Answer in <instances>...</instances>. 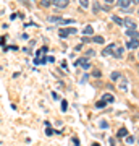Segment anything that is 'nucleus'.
<instances>
[{"label":"nucleus","instance_id":"17","mask_svg":"<svg viewBox=\"0 0 139 146\" xmlns=\"http://www.w3.org/2000/svg\"><path fill=\"white\" fill-rule=\"evenodd\" d=\"M67 109H68V102L63 99L62 101V112H67Z\"/></svg>","mask_w":139,"mask_h":146},{"label":"nucleus","instance_id":"5","mask_svg":"<svg viewBox=\"0 0 139 146\" xmlns=\"http://www.w3.org/2000/svg\"><path fill=\"white\" fill-rule=\"evenodd\" d=\"M138 47H139V39H131V41H128V49L134 50V49H138Z\"/></svg>","mask_w":139,"mask_h":146},{"label":"nucleus","instance_id":"30","mask_svg":"<svg viewBox=\"0 0 139 146\" xmlns=\"http://www.w3.org/2000/svg\"><path fill=\"white\" fill-rule=\"evenodd\" d=\"M138 57H139V54H138Z\"/></svg>","mask_w":139,"mask_h":146},{"label":"nucleus","instance_id":"15","mask_svg":"<svg viewBox=\"0 0 139 146\" xmlns=\"http://www.w3.org/2000/svg\"><path fill=\"white\" fill-rule=\"evenodd\" d=\"M94 42H97V44H103L105 39H103L102 36H96V37H94Z\"/></svg>","mask_w":139,"mask_h":146},{"label":"nucleus","instance_id":"7","mask_svg":"<svg viewBox=\"0 0 139 146\" xmlns=\"http://www.w3.org/2000/svg\"><path fill=\"white\" fill-rule=\"evenodd\" d=\"M126 36H129L131 39H139V33L136 29H128L126 31Z\"/></svg>","mask_w":139,"mask_h":146},{"label":"nucleus","instance_id":"24","mask_svg":"<svg viewBox=\"0 0 139 146\" xmlns=\"http://www.w3.org/2000/svg\"><path fill=\"white\" fill-rule=\"evenodd\" d=\"M92 76H96V78H100V72H94Z\"/></svg>","mask_w":139,"mask_h":146},{"label":"nucleus","instance_id":"14","mask_svg":"<svg viewBox=\"0 0 139 146\" xmlns=\"http://www.w3.org/2000/svg\"><path fill=\"white\" fill-rule=\"evenodd\" d=\"M110 78L113 80V81H115V80H120V78H121V73H120V72H113L112 75H110Z\"/></svg>","mask_w":139,"mask_h":146},{"label":"nucleus","instance_id":"12","mask_svg":"<svg viewBox=\"0 0 139 146\" xmlns=\"http://www.w3.org/2000/svg\"><path fill=\"white\" fill-rule=\"evenodd\" d=\"M50 5H52L50 0H41V7H42V8H49Z\"/></svg>","mask_w":139,"mask_h":146},{"label":"nucleus","instance_id":"19","mask_svg":"<svg viewBox=\"0 0 139 146\" xmlns=\"http://www.w3.org/2000/svg\"><path fill=\"white\" fill-rule=\"evenodd\" d=\"M105 104H107V102H105V101H99L97 104H96V107H99V109H102V107H105Z\"/></svg>","mask_w":139,"mask_h":146},{"label":"nucleus","instance_id":"16","mask_svg":"<svg viewBox=\"0 0 139 146\" xmlns=\"http://www.w3.org/2000/svg\"><path fill=\"white\" fill-rule=\"evenodd\" d=\"M113 21H115V23H117V25H123V21H125V20H121L120 16L113 15Z\"/></svg>","mask_w":139,"mask_h":146},{"label":"nucleus","instance_id":"25","mask_svg":"<svg viewBox=\"0 0 139 146\" xmlns=\"http://www.w3.org/2000/svg\"><path fill=\"white\" fill-rule=\"evenodd\" d=\"M73 145H79V140H78V138H73Z\"/></svg>","mask_w":139,"mask_h":146},{"label":"nucleus","instance_id":"1","mask_svg":"<svg viewBox=\"0 0 139 146\" xmlns=\"http://www.w3.org/2000/svg\"><path fill=\"white\" fill-rule=\"evenodd\" d=\"M52 5L55 7L57 10H65V8L70 5V0H53Z\"/></svg>","mask_w":139,"mask_h":146},{"label":"nucleus","instance_id":"3","mask_svg":"<svg viewBox=\"0 0 139 146\" xmlns=\"http://www.w3.org/2000/svg\"><path fill=\"white\" fill-rule=\"evenodd\" d=\"M123 25L128 28V29H136V21H133L131 18H126V20L123 21Z\"/></svg>","mask_w":139,"mask_h":146},{"label":"nucleus","instance_id":"10","mask_svg":"<svg viewBox=\"0 0 139 146\" xmlns=\"http://www.w3.org/2000/svg\"><path fill=\"white\" fill-rule=\"evenodd\" d=\"M102 99L105 101V102H108V104H112V102L115 101V98H113V94H103Z\"/></svg>","mask_w":139,"mask_h":146},{"label":"nucleus","instance_id":"28","mask_svg":"<svg viewBox=\"0 0 139 146\" xmlns=\"http://www.w3.org/2000/svg\"><path fill=\"white\" fill-rule=\"evenodd\" d=\"M131 3H139V0H131Z\"/></svg>","mask_w":139,"mask_h":146},{"label":"nucleus","instance_id":"22","mask_svg":"<svg viewBox=\"0 0 139 146\" xmlns=\"http://www.w3.org/2000/svg\"><path fill=\"white\" fill-rule=\"evenodd\" d=\"M120 88L123 89V91H126V89H128V83H126V81H125V80H123V83L120 84Z\"/></svg>","mask_w":139,"mask_h":146},{"label":"nucleus","instance_id":"11","mask_svg":"<svg viewBox=\"0 0 139 146\" xmlns=\"http://www.w3.org/2000/svg\"><path fill=\"white\" fill-rule=\"evenodd\" d=\"M117 136H118L120 140H121L123 136H128V130H126L125 127H123V128H120V130H118V135H117Z\"/></svg>","mask_w":139,"mask_h":146},{"label":"nucleus","instance_id":"13","mask_svg":"<svg viewBox=\"0 0 139 146\" xmlns=\"http://www.w3.org/2000/svg\"><path fill=\"white\" fill-rule=\"evenodd\" d=\"M49 21H50V23H62V18H60V16H50V18H49Z\"/></svg>","mask_w":139,"mask_h":146},{"label":"nucleus","instance_id":"6","mask_svg":"<svg viewBox=\"0 0 139 146\" xmlns=\"http://www.w3.org/2000/svg\"><path fill=\"white\" fill-rule=\"evenodd\" d=\"M68 34H76V29H60V37H67Z\"/></svg>","mask_w":139,"mask_h":146},{"label":"nucleus","instance_id":"20","mask_svg":"<svg viewBox=\"0 0 139 146\" xmlns=\"http://www.w3.org/2000/svg\"><path fill=\"white\" fill-rule=\"evenodd\" d=\"M92 7H94V8H92V10H94V13H97V11L100 10V5H99L97 2H94V5H92Z\"/></svg>","mask_w":139,"mask_h":146},{"label":"nucleus","instance_id":"21","mask_svg":"<svg viewBox=\"0 0 139 146\" xmlns=\"http://www.w3.org/2000/svg\"><path fill=\"white\" fill-rule=\"evenodd\" d=\"M134 140H136V138H133V136H126V143H128V145H133Z\"/></svg>","mask_w":139,"mask_h":146},{"label":"nucleus","instance_id":"23","mask_svg":"<svg viewBox=\"0 0 139 146\" xmlns=\"http://www.w3.org/2000/svg\"><path fill=\"white\" fill-rule=\"evenodd\" d=\"M100 127H102V128H107V122H105V120H102V122H100Z\"/></svg>","mask_w":139,"mask_h":146},{"label":"nucleus","instance_id":"18","mask_svg":"<svg viewBox=\"0 0 139 146\" xmlns=\"http://www.w3.org/2000/svg\"><path fill=\"white\" fill-rule=\"evenodd\" d=\"M79 3H81L82 8H88L89 7V0H79Z\"/></svg>","mask_w":139,"mask_h":146},{"label":"nucleus","instance_id":"8","mask_svg":"<svg viewBox=\"0 0 139 146\" xmlns=\"http://www.w3.org/2000/svg\"><path fill=\"white\" fill-rule=\"evenodd\" d=\"M123 52H125V49H123V47H115V52H113V55H115L117 58H121Z\"/></svg>","mask_w":139,"mask_h":146},{"label":"nucleus","instance_id":"9","mask_svg":"<svg viewBox=\"0 0 139 146\" xmlns=\"http://www.w3.org/2000/svg\"><path fill=\"white\" fill-rule=\"evenodd\" d=\"M82 34H84V36H91V34H94V28L91 26V25H88V26L84 28V31H82Z\"/></svg>","mask_w":139,"mask_h":146},{"label":"nucleus","instance_id":"27","mask_svg":"<svg viewBox=\"0 0 139 146\" xmlns=\"http://www.w3.org/2000/svg\"><path fill=\"white\" fill-rule=\"evenodd\" d=\"M105 2H107V5H110V3H113L115 0H105Z\"/></svg>","mask_w":139,"mask_h":146},{"label":"nucleus","instance_id":"26","mask_svg":"<svg viewBox=\"0 0 139 146\" xmlns=\"http://www.w3.org/2000/svg\"><path fill=\"white\" fill-rule=\"evenodd\" d=\"M86 55H89V57H91V55H94V50H88V52H86Z\"/></svg>","mask_w":139,"mask_h":146},{"label":"nucleus","instance_id":"2","mask_svg":"<svg viewBox=\"0 0 139 146\" xmlns=\"http://www.w3.org/2000/svg\"><path fill=\"white\" fill-rule=\"evenodd\" d=\"M117 5H118L120 8H123V10H129L131 0H118V2H117Z\"/></svg>","mask_w":139,"mask_h":146},{"label":"nucleus","instance_id":"4","mask_svg":"<svg viewBox=\"0 0 139 146\" xmlns=\"http://www.w3.org/2000/svg\"><path fill=\"white\" fill-rule=\"evenodd\" d=\"M115 47H117L115 44H110L108 47H105V49H103V52H102V54H103V55H113Z\"/></svg>","mask_w":139,"mask_h":146},{"label":"nucleus","instance_id":"29","mask_svg":"<svg viewBox=\"0 0 139 146\" xmlns=\"http://www.w3.org/2000/svg\"><path fill=\"white\" fill-rule=\"evenodd\" d=\"M92 146H100V145H99V143H94V145Z\"/></svg>","mask_w":139,"mask_h":146}]
</instances>
